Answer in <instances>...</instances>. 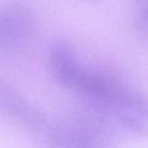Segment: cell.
Masks as SVG:
<instances>
[{"label": "cell", "instance_id": "1", "mask_svg": "<svg viewBox=\"0 0 148 148\" xmlns=\"http://www.w3.org/2000/svg\"><path fill=\"white\" fill-rule=\"evenodd\" d=\"M47 64L56 81L82 97L95 114L124 131L140 135L147 127L143 96L114 74L87 66L65 40L53 42Z\"/></svg>", "mask_w": 148, "mask_h": 148}, {"label": "cell", "instance_id": "2", "mask_svg": "<svg viewBox=\"0 0 148 148\" xmlns=\"http://www.w3.org/2000/svg\"><path fill=\"white\" fill-rule=\"evenodd\" d=\"M44 142L49 148H112L109 124L95 113L52 123Z\"/></svg>", "mask_w": 148, "mask_h": 148}, {"label": "cell", "instance_id": "3", "mask_svg": "<svg viewBox=\"0 0 148 148\" xmlns=\"http://www.w3.org/2000/svg\"><path fill=\"white\" fill-rule=\"evenodd\" d=\"M0 116L43 140L52 124L25 95L5 81H0Z\"/></svg>", "mask_w": 148, "mask_h": 148}, {"label": "cell", "instance_id": "4", "mask_svg": "<svg viewBox=\"0 0 148 148\" xmlns=\"http://www.w3.org/2000/svg\"><path fill=\"white\" fill-rule=\"evenodd\" d=\"M36 28L32 9L23 3L0 6V54H10L24 49Z\"/></svg>", "mask_w": 148, "mask_h": 148}, {"label": "cell", "instance_id": "5", "mask_svg": "<svg viewBox=\"0 0 148 148\" xmlns=\"http://www.w3.org/2000/svg\"><path fill=\"white\" fill-rule=\"evenodd\" d=\"M133 20L136 30L146 35L147 32V0H132Z\"/></svg>", "mask_w": 148, "mask_h": 148}, {"label": "cell", "instance_id": "6", "mask_svg": "<svg viewBox=\"0 0 148 148\" xmlns=\"http://www.w3.org/2000/svg\"><path fill=\"white\" fill-rule=\"evenodd\" d=\"M86 1H89V2H96V1H98V0H86Z\"/></svg>", "mask_w": 148, "mask_h": 148}]
</instances>
